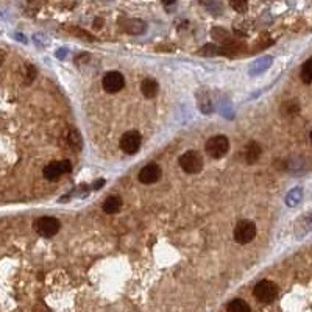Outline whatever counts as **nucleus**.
Returning a JSON list of instances; mask_svg holds the SVG:
<instances>
[{
  "label": "nucleus",
  "instance_id": "f257e3e1",
  "mask_svg": "<svg viewBox=\"0 0 312 312\" xmlns=\"http://www.w3.org/2000/svg\"><path fill=\"white\" fill-rule=\"evenodd\" d=\"M204 149H206V153L211 158L220 159L228 153V150H230V141H228V137L223 134H217V136H213L207 139Z\"/></svg>",
  "mask_w": 312,
  "mask_h": 312
},
{
  "label": "nucleus",
  "instance_id": "f03ea898",
  "mask_svg": "<svg viewBox=\"0 0 312 312\" xmlns=\"http://www.w3.org/2000/svg\"><path fill=\"white\" fill-rule=\"evenodd\" d=\"M253 294H255L256 300L261 303H272L278 297V286L273 281L262 280L255 286Z\"/></svg>",
  "mask_w": 312,
  "mask_h": 312
},
{
  "label": "nucleus",
  "instance_id": "7ed1b4c3",
  "mask_svg": "<svg viewBox=\"0 0 312 312\" xmlns=\"http://www.w3.org/2000/svg\"><path fill=\"white\" fill-rule=\"evenodd\" d=\"M33 228H34V231H36L39 236H43V237H52V236H55V234L59 231L61 223H59V220L55 219V217H39V219L34 220Z\"/></svg>",
  "mask_w": 312,
  "mask_h": 312
},
{
  "label": "nucleus",
  "instance_id": "20e7f679",
  "mask_svg": "<svg viewBox=\"0 0 312 312\" xmlns=\"http://www.w3.org/2000/svg\"><path fill=\"white\" fill-rule=\"evenodd\" d=\"M256 237V225L252 220H240L234 228V240L240 245L250 244Z\"/></svg>",
  "mask_w": 312,
  "mask_h": 312
},
{
  "label": "nucleus",
  "instance_id": "39448f33",
  "mask_svg": "<svg viewBox=\"0 0 312 312\" xmlns=\"http://www.w3.org/2000/svg\"><path fill=\"white\" fill-rule=\"evenodd\" d=\"M180 165L186 174H200L203 170V158L198 152H186L180 158Z\"/></svg>",
  "mask_w": 312,
  "mask_h": 312
},
{
  "label": "nucleus",
  "instance_id": "423d86ee",
  "mask_svg": "<svg viewBox=\"0 0 312 312\" xmlns=\"http://www.w3.org/2000/svg\"><path fill=\"white\" fill-rule=\"evenodd\" d=\"M141 142H142V137L137 131L131 130V131H127L122 137H120V149L123 153L127 155H134L139 152L141 149Z\"/></svg>",
  "mask_w": 312,
  "mask_h": 312
},
{
  "label": "nucleus",
  "instance_id": "0eeeda50",
  "mask_svg": "<svg viewBox=\"0 0 312 312\" xmlns=\"http://www.w3.org/2000/svg\"><path fill=\"white\" fill-rule=\"evenodd\" d=\"M72 170V164L71 161L64 159V161H55V162H50L49 165H46L43 174L47 180L53 181V180H58L61 175L64 174H69Z\"/></svg>",
  "mask_w": 312,
  "mask_h": 312
},
{
  "label": "nucleus",
  "instance_id": "6e6552de",
  "mask_svg": "<svg viewBox=\"0 0 312 312\" xmlns=\"http://www.w3.org/2000/svg\"><path fill=\"white\" fill-rule=\"evenodd\" d=\"M101 85H103V89H105L108 94H116L119 91L123 89L125 86V78L120 72H108L105 77H103V81H101Z\"/></svg>",
  "mask_w": 312,
  "mask_h": 312
},
{
  "label": "nucleus",
  "instance_id": "1a4fd4ad",
  "mask_svg": "<svg viewBox=\"0 0 312 312\" xmlns=\"http://www.w3.org/2000/svg\"><path fill=\"white\" fill-rule=\"evenodd\" d=\"M161 178V167L158 164H147L139 172V181L142 184H153Z\"/></svg>",
  "mask_w": 312,
  "mask_h": 312
},
{
  "label": "nucleus",
  "instance_id": "9d476101",
  "mask_svg": "<svg viewBox=\"0 0 312 312\" xmlns=\"http://www.w3.org/2000/svg\"><path fill=\"white\" fill-rule=\"evenodd\" d=\"M262 155V147L256 142V141H252L245 145V152H244V158L248 164H255Z\"/></svg>",
  "mask_w": 312,
  "mask_h": 312
},
{
  "label": "nucleus",
  "instance_id": "9b49d317",
  "mask_svg": "<svg viewBox=\"0 0 312 312\" xmlns=\"http://www.w3.org/2000/svg\"><path fill=\"white\" fill-rule=\"evenodd\" d=\"M122 28L130 34H142L147 30V24L141 19H128L122 22Z\"/></svg>",
  "mask_w": 312,
  "mask_h": 312
},
{
  "label": "nucleus",
  "instance_id": "f8f14e48",
  "mask_svg": "<svg viewBox=\"0 0 312 312\" xmlns=\"http://www.w3.org/2000/svg\"><path fill=\"white\" fill-rule=\"evenodd\" d=\"M158 91H159V86H158L156 80H153V78H145V80L141 83V92H142V95H144L145 98H153V97H156Z\"/></svg>",
  "mask_w": 312,
  "mask_h": 312
},
{
  "label": "nucleus",
  "instance_id": "ddd939ff",
  "mask_svg": "<svg viewBox=\"0 0 312 312\" xmlns=\"http://www.w3.org/2000/svg\"><path fill=\"white\" fill-rule=\"evenodd\" d=\"M120 207H122V198L119 195H111L103 203V211L107 214H116L120 211Z\"/></svg>",
  "mask_w": 312,
  "mask_h": 312
},
{
  "label": "nucleus",
  "instance_id": "4468645a",
  "mask_svg": "<svg viewBox=\"0 0 312 312\" xmlns=\"http://www.w3.org/2000/svg\"><path fill=\"white\" fill-rule=\"evenodd\" d=\"M226 312H252V309H250L247 301L236 298V300H231L230 303H228Z\"/></svg>",
  "mask_w": 312,
  "mask_h": 312
},
{
  "label": "nucleus",
  "instance_id": "2eb2a0df",
  "mask_svg": "<svg viewBox=\"0 0 312 312\" xmlns=\"http://www.w3.org/2000/svg\"><path fill=\"white\" fill-rule=\"evenodd\" d=\"M300 78H301V81L304 83V85L312 83V56L307 58V61H304V64L301 66Z\"/></svg>",
  "mask_w": 312,
  "mask_h": 312
},
{
  "label": "nucleus",
  "instance_id": "dca6fc26",
  "mask_svg": "<svg viewBox=\"0 0 312 312\" xmlns=\"http://www.w3.org/2000/svg\"><path fill=\"white\" fill-rule=\"evenodd\" d=\"M298 111H300V105H298L297 100H287L281 107V113L284 116H295V114H298Z\"/></svg>",
  "mask_w": 312,
  "mask_h": 312
},
{
  "label": "nucleus",
  "instance_id": "f3484780",
  "mask_svg": "<svg viewBox=\"0 0 312 312\" xmlns=\"http://www.w3.org/2000/svg\"><path fill=\"white\" fill-rule=\"evenodd\" d=\"M211 36L217 41V43H226L228 39H230V33H228L225 28L222 27H216L211 30Z\"/></svg>",
  "mask_w": 312,
  "mask_h": 312
},
{
  "label": "nucleus",
  "instance_id": "a211bd4d",
  "mask_svg": "<svg viewBox=\"0 0 312 312\" xmlns=\"http://www.w3.org/2000/svg\"><path fill=\"white\" fill-rule=\"evenodd\" d=\"M69 144H71V147L74 152H80L81 150V145H83V141H81V136L78 131H71L69 133Z\"/></svg>",
  "mask_w": 312,
  "mask_h": 312
},
{
  "label": "nucleus",
  "instance_id": "6ab92c4d",
  "mask_svg": "<svg viewBox=\"0 0 312 312\" xmlns=\"http://www.w3.org/2000/svg\"><path fill=\"white\" fill-rule=\"evenodd\" d=\"M231 5V8L237 13H245L248 7V0H228Z\"/></svg>",
  "mask_w": 312,
  "mask_h": 312
},
{
  "label": "nucleus",
  "instance_id": "aec40b11",
  "mask_svg": "<svg viewBox=\"0 0 312 312\" xmlns=\"http://www.w3.org/2000/svg\"><path fill=\"white\" fill-rule=\"evenodd\" d=\"M198 53H200V55H206V56H213V55H217V53H222V52H220L219 47H216V46H213V44H207L204 49L198 50Z\"/></svg>",
  "mask_w": 312,
  "mask_h": 312
},
{
  "label": "nucleus",
  "instance_id": "412c9836",
  "mask_svg": "<svg viewBox=\"0 0 312 312\" xmlns=\"http://www.w3.org/2000/svg\"><path fill=\"white\" fill-rule=\"evenodd\" d=\"M175 4H177V0H162L164 7H174Z\"/></svg>",
  "mask_w": 312,
  "mask_h": 312
},
{
  "label": "nucleus",
  "instance_id": "4be33fe9",
  "mask_svg": "<svg viewBox=\"0 0 312 312\" xmlns=\"http://www.w3.org/2000/svg\"><path fill=\"white\" fill-rule=\"evenodd\" d=\"M101 186H105V180H97L94 184V189H100Z\"/></svg>",
  "mask_w": 312,
  "mask_h": 312
},
{
  "label": "nucleus",
  "instance_id": "5701e85b",
  "mask_svg": "<svg viewBox=\"0 0 312 312\" xmlns=\"http://www.w3.org/2000/svg\"><path fill=\"white\" fill-rule=\"evenodd\" d=\"M4 56H5V53H4V52H0V64H2V62H4Z\"/></svg>",
  "mask_w": 312,
  "mask_h": 312
},
{
  "label": "nucleus",
  "instance_id": "b1692460",
  "mask_svg": "<svg viewBox=\"0 0 312 312\" xmlns=\"http://www.w3.org/2000/svg\"><path fill=\"white\" fill-rule=\"evenodd\" d=\"M310 142H312V131H310Z\"/></svg>",
  "mask_w": 312,
  "mask_h": 312
}]
</instances>
